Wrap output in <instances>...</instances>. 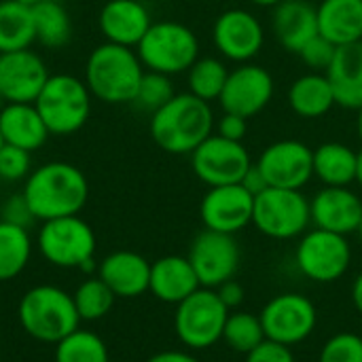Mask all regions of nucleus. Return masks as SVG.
<instances>
[{
	"mask_svg": "<svg viewBox=\"0 0 362 362\" xmlns=\"http://www.w3.org/2000/svg\"><path fill=\"white\" fill-rule=\"evenodd\" d=\"M23 197L36 221H51L78 214L89 199V182L72 163L49 161L30 172Z\"/></svg>",
	"mask_w": 362,
	"mask_h": 362,
	"instance_id": "1",
	"label": "nucleus"
},
{
	"mask_svg": "<svg viewBox=\"0 0 362 362\" xmlns=\"http://www.w3.org/2000/svg\"><path fill=\"white\" fill-rule=\"evenodd\" d=\"M214 123L210 102L187 91L176 93L151 115L148 132L161 151L170 155H191L210 134H214Z\"/></svg>",
	"mask_w": 362,
	"mask_h": 362,
	"instance_id": "2",
	"label": "nucleus"
},
{
	"mask_svg": "<svg viewBox=\"0 0 362 362\" xmlns=\"http://www.w3.org/2000/svg\"><path fill=\"white\" fill-rule=\"evenodd\" d=\"M144 66L132 47L102 42L85 64V83L93 98L104 104H129L138 93Z\"/></svg>",
	"mask_w": 362,
	"mask_h": 362,
	"instance_id": "3",
	"label": "nucleus"
},
{
	"mask_svg": "<svg viewBox=\"0 0 362 362\" xmlns=\"http://www.w3.org/2000/svg\"><path fill=\"white\" fill-rule=\"evenodd\" d=\"M21 329L36 341L57 344L81 325L74 299L59 286L38 284L23 293L17 308Z\"/></svg>",
	"mask_w": 362,
	"mask_h": 362,
	"instance_id": "4",
	"label": "nucleus"
},
{
	"mask_svg": "<svg viewBox=\"0 0 362 362\" xmlns=\"http://www.w3.org/2000/svg\"><path fill=\"white\" fill-rule=\"evenodd\" d=\"M91 91L74 74H51L34 106L51 136L76 134L91 115Z\"/></svg>",
	"mask_w": 362,
	"mask_h": 362,
	"instance_id": "5",
	"label": "nucleus"
},
{
	"mask_svg": "<svg viewBox=\"0 0 362 362\" xmlns=\"http://www.w3.org/2000/svg\"><path fill=\"white\" fill-rule=\"evenodd\" d=\"M144 70L168 76L187 72L199 57L197 34L180 21H153L136 47Z\"/></svg>",
	"mask_w": 362,
	"mask_h": 362,
	"instance_id": "6",
	"label": "nucleus"
},
{
	"mask_svg": "<svg viewBox=\"0 0 362 362\" xmlns=\"http://www.w3.org/2000/svg\"><path fill=\"white\" fill-rule=\"evenodd\" d=\"M252 225L272 240H295L312 227L310 199L297 189L267 187L255 195Z\"/></svg>",
	"mask_w": 362,
	"mask_h": 362,
	"instance_id": "7",
	"label": "nucleus"
},
{
	"mask_svg": "<svg viewBox=\"0 0 362 362\" xmlns=\"http://www.w3.org/2000/svg\"><path fill=\"white\" fill-rule=\"evenodd\" d=\"M229 310L214 288H197L176 305L174 331L178 341L189 350H208L223 341V329Z\"/></svg>",
	"mask_w": 362,
	"mask_h": 362,
	"instance_id": "8",
	"label": "nucleus"
},
{
	"mask_svg": "<svg viewBox=\"0 0 362 362\" xmlns=\"http://www.w3.org/2000/svg\"><path fill=\"white\" fill-rule=\"evenodd\" d=\"M95 233L78 214L45 221L36 235L42 259L62 269H81L95 259Z\"/></svg>",
	"mask_w": 362,
	"mask_h": 362,
	"instance_id": "9",
	"label": "nucleus"
},
{
	"mask_svg": "<svg viewBox=\"0 0 362 362\" xmlns=\"http://www.w3.org/2000/svg\"><path fill=\"white\" fill-rule=\"evenodd\" d=\"M295 265L303 278L316 284H333L348 274L352 265V246L346 235L314 227L299 238Z\"/></svg>",
	"mask_w": 362,
	"mask_h": 362,
	"instance_id": "10",
	"label": "nucleus"
},
{
	"mask_svg": "<svg viewBox=\"0 0 362 362\" xmlns=\"http://www.w3.org/2000/svg\"><path fill=\"white\" fill-rule=\"evenodd\" d=\"M259 318L269 341L295 348L316 331L318 310L314 301L301 293H280L265 303Z\"/></svg>",
	"mask_w": 362,
	"mask_h": 362,
	"instance_id": "11",
	"label": "nucleus"
},
{
	"mask_svg": "<svg viewBox=\"0 0 362 362\" xmlns=\"http://www.w3.org/2000/svg\"><path fill=\"white\" fill-rule=\"evenodd\" d=\"M252 163L244 142L227 140L218 134H210L191 153L193 174L208 187L240 185Z\"/></svg>",
	"mask_w": 362,
	"mask_h": 362,
	"instance_id": "12",
	"label": "nucleus"
},
{
	"mask_svg": "<svg viewBox=\"0 0 362 362\" xmlns=\"http://www.w3.org/2000/svg\"><path fill=\"white\" fill-rule=\"evenodd\" d=\"M187 259L204 288H218L223 282L235 278L242 252L235 235L204 229L193 238Z\"/></svg>",
	"mask_w": 362,
	"mask_h": 362,
	"instance_id": "13",
	"label": "nucleus"
},
{
	"mask_svg": "<svg viewBox=\"0 0 362 362\" xmlns=\"http://www.w3.org/2000/svg\"><path fill=\"white\" fill-rule=\"evenodd\" d=\"M267 187L301 191L314 178V151L293 138L272 142L255 161Z\"/></svg>",
	"mask_w": 362,
	"mask_h": 362,
	"instance_id": "14",
	"label": "nucleus"
},
{
	"mask_svg": "<svg viewBox=\"0 0 362 362\" xmlns=\"http://www.w3.org/2000/svg\"><path fill=\"white\" fill-rule=\"evenodd\" d=\"M212 42L223 59L248 64L265 45V28L255 13L246 8H227L214 19Z\"/></svg>",
	"mask_w": 362,
	"mask_h": 362,
	"instance_id": "15",
	"label": "nucleus"
},
{
	"mask_svg": "<svg viewBox=\"0 0 362 362\" xmlns=\"http://www.w3.org/2000/svg\"><path fill=\"white\" fill-rule=\"evenodd\" d=\"M274 91L276 83L267 68L252 62L238 64V68L229 70L218 104L223 112H233L244 119H252L269 106Z\"/></svg>",
	"mask_w": 362,
	"mask_h": 362,
	"instance_id": "16",
	"label": "nucleus"
},
{
	"mask_svg": "<svg viewBox=\"0 0 362 362\" xmlns=\"http://www.w3.org/2000/svg\"><path fill=\"white\" fill-rule=\"evenodd\" d=\"M255 195L242 185L208 187L199 204V216L204 229L235 235L252 225Z\"/></svg>",
	"mask_w": 362,
	"mask_h": 362,
	"instance_id": "17",
	"label": "nucleus"
},
{
	"mask_svg": "<svg viewBox=\"0 0 362 362\" xmlns=\"http://www.w3.org/2000/svg\"><path fill=\"white\" fill-rule=\"evenodd\" d=\"M49 76L47 64L32 49L0 53V100L4 104H34Z\"/></svg>",
	"mask_w": 362,
	"mask_h": 362,
	"instance_id": "18",
	"label": "nucleus"
},
{
	"mask_svg": "<svg viewBox=\"0 0 362 362\" xmlns=\"http://www.w3.org/2000/svg\"><path fill=\"white\" fill-rule=\"evenodd\" d=\"M312 225L339 235H352L362 221V199L350 187H322L310 199Z\"/></svg>",
	"mask_w": 362,
	"mask_h": 362,
	"instance_id": "19",
	"label": "nucleus"
},
{
	"mask_svg": "<svg viewBox=\"0 0 362 362\" xmlns=\"http://www.w3.org/2000/svg\"><path fill=\"white\" fill-rule=\"evenodd\" d=\"M98 278L117 299H134L148 291L151 263L134 250H115L98 263Z\"/></svg>",
	"mask_w": 362,
	"mask_h": 362,
	"instance_id": "20",
	"label": "nucleus"
},
{
	"mask_svg": "<svg viewBox=\"0 0 362 362\" xmlns=\"http://www.w3.org/2000/svg\"><path fill=\"white\" fill-rule=\"evenodd\" d=\"M153 19L148 8L140 0H108L100 8L98 25L106 42L136 49L142 36L148 32Z\"/></svg>",
	"mask_w": 362,
	"mask_h": 362,
	"instance_id": "21",
	"label": "nucleus"
},
{
	"mask_svg": "<svg viewBox=\"0 0 362 362\" xmlns=\"http://www.w3.org/2000/svg\"><path fill=\"white\" fill-rule=\"evenodd\" d=\"M272 34L288 53H299L318 34V13L310 0H282L272 8Z\"/></svg>",
	"mask_w": 362,
	"mask_h": 362,
	"instance_id": "22",
	"label": "nucleus"
},
{
	"mask_svg": "<svg viewBox=\"0 0 362 362\" xmlns=\"http://www.w3.org/2000/svg\"><path fill=\"white\" fill-rule=\"evenodd\" d=\"M202 288L197 274L187 257L168 255L151 263V282L148 291L163 303L178 305L189 295Z\"/></svg>",
	"mask_w": 362,
	"mask_h": 362,
	"instance_id": "23",
	"label": "nucleus"
},
{
	"mask_svg": "<svg viewBox=\"0 0 362 362\" xmlns=\"http://www.w3.org/2000/svg\"><path fill=\"white\" fill-rule=\"evenodd\" d=\"M325 74L333 87L339 108H362V42L337 47L335 57Z\"/></svg>",
	"mask_w": 362,
	"mask_h": 362,
	"instance_id": "24",
	"label": "nucleus"
},
{
	"mask_svg": "<svg viewBox=\"0 0 362 362\" xmlns=\"http://www.w3.org/2000/svg\"><path fill=\"white\" fill-rule=\"evenodd\" d=\"M318 34L335 47L362 42V0H320Z\"/></svg>",
	"mask_w": 362,
	"mask_h": 362,
	"instance_id": "25",
	"label": "nucleus"
},
{
	"mask_svg": "<svg viewBox=\"0 0 362 362\" xmlns=\"http://www.w3.org/2000/svg\"><path fill=\"white\" fill-rule=\"evenodd\" d=\"M0 134L4 144L38 151L51 136L34 104H4L0 108Z\"/></svg>",
	"mask_w": 362,
	"mask_h": 362,
	"instance_id": "26",
	"label": "nucleus"
},
{
	"mask_svg": "<svg viewBox=\"0 0 362 362\" xmlns=\"http://www.w3.org/2000/svg\"><path fill=\"white\" fill-rule=\"evenodd\" d=\"M286 102L301 119H320L337 106L333 87L325 72H308L295 78L286 91Z\"/></svg>",
	"mask_w": 362,
	"mask_h": 362,
	"instance_id": "27",
	"label": "nucleus"
},
{
	"mask_svg": "<svg viewBox=\"0 0 362 362\" xmlns=\"http://www.w3.org/2000/svg\"><path fill=\"white\" fill-rule=\"evenodd\" d=\"M314 178L325 187H350L356 178V151L344 142H322L314 148Z\"/></svg>",
	"mask_w": 362,
	"mask_h": 362,
	"instance_id": "28",
	"label": "nucleus"
},
{
	"mask_svg": "<svg viewBox=\"0 0 362 362\" xmlns=\"http://www.w3.org/2000/svg\"><path fill=\"white\" fill-rule=\"evenodd\" d=\"M36 42L32 6L17 0H0V53L30 49Z\"/></svg>",
	"mask_w": 362,
	"mask_h": 362,
	"instance_id": "29",
	"label": "nucleus"
},
{
	"mask_svg": "<svg viewBox=\"0 0 362 362\" xmlns=\"http://www.w3.org/2000/svg\"><path fill=\"white\" fill-rule=\"evenodd\" d=\"M36 42L47 49H59L68 45L72 36V21L66 6L57 0H42L32 6Z\"/></svg>",
	"mask_w": 362,
	"mask_h": 362,
	"instance_id": "30",
	"label": "nucleus"
},
{
	"mask_svg": "<svg viewBox=\"0 0 362 362\" xmlns=\"http://www.w3.org/2000/svg\"><path fill=\"white\" fill-rule=\"evenodd\" d=\"M32 259L30 229L0 221V282L17 278Z\"/></svg>",
	"mask_w": 362,
	"mask_h": 362,
	"instance_id": "31",
	"label": "nucleus"
},
{
	"mask_svg": "<svg viewBox=\"0 0 362 362\" xmlns=\"http://www.w3.org/2000/svg\"><path fill=\"white\" fill-rule=\"evenodd\" d=\"M229 68L223 57H197V62L187 70L189 93L197 95L204 102H218L223 87L227 83Z\"/></svg>",
	"mask_w": 362,
	"mask_h": 362,
	"instance_id": "32",
	"label": "nucleus"
},
{
	"mask_svg": "<svg viewBox=\"0 0 362 362\" xmlns=\"http://www.w3.org/2000/svg\"><path fill=\"white\" fill-rule=\"evenodd\" d=\"M265 339L267 337H265L259 314L240 312V310L229 312L225 329H223V341L227 344V348L246 356L255 348H259Z\"/></svg>",
	"mask_w": 362,
	"mask_h": 362,
	"instance_id": "33",
	"label": "nucleus"
},
{
	"mask_svg": "<svg viewBox=\"0 0 362 362\" xmlns=\"http://www.w3.org/2000/svg\"><path fill=\"white\" fill-rule=\"evenodd\" d=\"M72 299H74V308L78 312L81 322H95L104 318L106 314H110L117 301V295L95 274V276L85 278L76 286V291L72 293Z\"/></svg>",
	"mask_w": 362,
	"mask_h": 362,
	"instance_id": "34",
	"label": "nucleus"
},
{
	"mask_svg": "<svg viewBox=\"0 0 362 362\" xmlns=\"http://www.w3.org/2000/svg\"><path fill=\"white\" fill-rule=\"evenodd\" d=\"M55 362H110V354L100 335L78 327L55 344Z\"/></svg>",
	"mask_w": 362,
	"mask_h": 362,
	"instance_id": "35",
	"label": "nucleus"
},
{
	"mask_svg": "<svg viewBox=\"0 0 362 362\" xmlns=\"http://www.w3.org/2000/svg\"><path fill=\"white\" fill-rule=\"evenodd\" d=\"M174 95H176V91H174V85H172V76L161 74V72L144 70V76H142V81L138 85V93L134 98V104L140 110H146V112L153 115L163 104H168Z\"/></svg>",
	"mask_w": 362,
	"mask_h": 362,
	"instance_id": "36",
	"label": "nucleus"
},
{
	"mask_svg": "<svg viewBox=\"0 0 362 362\" xmlns=\"http://www.w3.org/2000/svg\"><path fill=\"white\" fill-rule=\"evenodd\" d=\"M318 362H362V337L352 331L331 335L320 348Z\"/></svg>",
	"mask_w": 362,
	"mask_h": 362,
	"instance_id": "37",
	"label": "nucleus"
},
{
	"mask_svg": "<svg viewBox=\"0 0 362 362\" xmlns=\"http://www.w3.org/2000/svg\"><path fill=\"white\" fill-rule=\"evenodd\" d=\"M32 172V153L13 144L0 148V178L6 182H17L28 178Z\"/></svg>",
	"mask_w": 362,
	"mask_h": 362,
	"instance_id": "38",
	"label": "nucleus"
},
{
	"mask_svg": "<svg viewBox=\"0 0 362 362\" xmlns=\"http://www.w3.org/2000/svg\"><path fill=\"white\" fill-rule=\"evenodd\" d=\"M335 51H337V47L333 42H329L325 36L316 34L312 40H308L303 45V49L297 55L312 72H327V68L331 66V62L335 57Z\"/></svg>",
	"mask_w": 362,
	"mask_h": 362,
	"instance_id": "39",
	"label": "nucleus"
},
{
	"mask_svg": "<svg viewBox=\"0 0 362 362\" xmlns=\"http://www.w3.org/2000/svg\"><path fill=\"white\" fill-rule=\"evenodd\" d=\"M0 221L17 225V227H23V229H30V225L36 218H34V214H32L23 193H17V195L6 197L4 204L0 206Z\"/></svg>",
	"mask_w": 362,
	"mask_h": 362,
	"instance_id": "40",
	"label": "nucleus"
},
{
	"mask_svg": "<svg viewBox=\"0 0 362 362\" xmlns=\"http://www.w3.org/2000/svg\"><path fill=\"white\" fill-rule=\"evenodd\" d=\"M244 362H297L293 348H286L282 344L265 339L259 348H255L250 354H246Z\"/></svg>",
	"mask_w": 362,
	"mask_h": 362,
	"instance_id": "41",
	"label": "nucleus"
},
{
	"mask_svg": "<svg viewBox=\"0 0 362 362\" xmlns=\"http://www.w3.org/2000/svg\"><path fill=\"white\" fill-rule=\"evenodd\" d=\"M216 134L227 138V140H235V142H244L246 132H248V119L233 115V112H223L218 117V121L214 123Z\"/></svg>",
	"mask_w": 362,
	"mask_h": 362,
	"instance_id": "42",
	"label": "nucleus"
},
{
	"mask_svg": "<svg viewBox=\"0 0 362 362\" xmlns=\"http://www.w3.org/2000/svg\"><path fill=\"white\" fill-rule=\"evenodd\" d=\"M216 291V295H218V299L225 303V308L231 312V310H240V305L244 303V299H246V291H244V286L235 280V278H231V280H227V282H223L218 288H214Z\"/></svg>",
	"mask_w": 362,
	"mask_h": 362,
	"instance_id": "43",
	"label": "nucleus"
},
{
	"mask_svg": "<svg viewBox=\"0 0 362 362\" xmlns=\"http://www.w3.org/2000/svg\"><path fill=\"white\" fill-rule=\"evenodd\" d=\"M248 193H252V195H259L261 191H265L267 189V182H265V178H263V174L259 172V168L252 163V168L246 172V176L242 178V182H240Z\"/></svg>",
	"mask_w": 362,
	"mask_h": 362,
	"instance_id": "44",
	"label": "nucleus"
},
{
	"mask_svg": "<svg viewBox=\"0 0 362 362\" xmlns=\"http://www.w3.org/2000/svg\"><path fill=\"white\" fill-rule=\"evenodd\" d=\"M146 362H202L199 358H195L191 352L185 350H163L153 354Z\"/></svg>",
	"mask_w": 362,
	"mask_h": 362,
	"instance_id": "45",
	"label": "nucleus"
},
{
	"mask_svg": "<svg viewBox=\"0 0 362 362\" xmlns=\"http://www.w3.org/2000/svg\"><path fill=\"white\" fill-rule=\"evenodd\" d=\"M350 297H352V305L354 310L362 316V272L354 278L352 282V288H350Z\"/></svg>",
	"mask_w": 362,
	"mask_h": 362,
	"instance_id": "46",
	"label": "nucleus"
},
{
	"mask_svg": "<svg viewBox=\"0 0 362 362\" xmlns=\"http://www.w3.org/2000/svg\"><path fill=\"white\" fill-rule=\"evenodd\" d=\"M250 4L255 6H261V8H274L276 4H280L282 0H248Z\"/></svg>",
	"mask_w": 362,
	"mask_h": 362,
	"instance_id": "47",
	"label": "nucleus"
},
{
	"mask_svg": "<svg viewBox=\"0 0 362 362\" xmlns=\"http://www.w3.org/2000/svg\"><path fill=\"white\" fill-rule=\"evenodd\" d=\"M354 182H358L362 189V148L356 151V178H354Z\"/></svg>",
	"mask_w": 362,
	"mask_h": 362,
	"instance_id": "48",
	"label": "nucleus"
},
{
	"mask_svg": "<svg viewBox=\"0 0 362 362\" xmlns=\"http://www.w3.org/2000/svg\"><path fill=\"white\" fill-rule=\"evenodd\" d=\"M356 134H358V138L362 140V108L356 110Z\"/></svg>",
	"mask_w": 362,
	"mask_h": 362,
	"instance_id": "49",
	"label": "nucleus"
},
{
	"mask_svg": "<svg viewBox=\"0 0 362 362\" xmlns=\"http://www.w3.org/2000/svg\"><path fill=\"white\" fill-rule=\"evenodd\" d=\"M17 2H21V4H28V6H34V4H38V2H42V0H17Z\"/></svg>",
	"mask_w": 362,
	"mask_h": 362,
	"instance_id": "50",
	"label": "nucleus"
},
{
	"mask_svg": "<svg viewBox=\"0 0 362 362\" xmlns=\"http://www.w3.org/2000/svg\"><path fill=\"white\" fill-rule=\"evenodd\" d=\"M356 235H358V240H361V244H362V221H361V225H358V231H356Z\"/></svg>",
	"mask_w": 362,
	"mask_h": 362,
	"instance_id": "51",
	"label": "nucleus"
},
{
	"mask_svg": "<svg viewBox=\"0 0 362 362\" xmlns=\"http://www.w3.org/2000/svg\"><path fill=\"white\" fill-rule=\"evenodd\" d=\"M4 146V138H2V134H0V148Z\"/></svg>",
	"mask_w": 362,
	"mask_h": 362,
	"instance_id": "52",
	"label": "nucleus"
},
{
	"mask_svg": "<svg viewBox=\"0 0 362 362\" xmlns=\"http://www.w3.org/2000/svg\"><path fill=\"white\" fill-rule=\"evenodd\" d=\"M318 2H320V0H318Z\"/></svg>",
	"mask_w": 362,
	"mask_h": 362,
	"instance_id": "53",
	"label": "nucleus"
}]
</instances>
